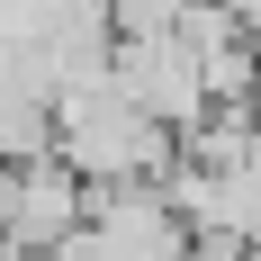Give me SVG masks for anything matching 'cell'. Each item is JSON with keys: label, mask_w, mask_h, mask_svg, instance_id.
I'll return each mask as SVG.
<instances>
[{"label": "cell", "mask_w": 261, "mask_h": 261, "mask_svg": "<svg viewBox=\"0 0 261 261\" xmlns=\"http://www.w3.org/2000/svg\"><path fill=\"white\" fill-rule=\"evenodd\" d=\"M108 9H117V36H126V27H180L189 0H108Z\"/></svg>", "instance_id": "obj_4"}, {"label": "cell", "mask_w": 261, "mask_h": 261, "mask_svg": "<svg viewBox=\"0 0 261 261\" xmlns=\"http://www.w3.org/2000/svg\"><path fill=\"white\" fill-rule=\"evenodd\" d=\"M90 198H99V180H81L63 153H36V162H18V207H9L0 261H36V252H54V243H63L81 216H90Z\"/></svg>", "instance_id": "obj_3"}, {"label": "cell", "mask_w": 261, "mask_h": 261, "mask_svg": "<svg viewBox=\"0 0 261 261\" xmlns=\"http://www.w3.org/2000/svg\"><path fill=\"white\" fill-rule=\"evenodd\" d=\"M54 153L72 162L81 180H99V189L108 180H171L180 135L117 81V63H81L54 90Z\"/></svg>", "instance_id": "obj_1"}, {"label": "cell", "mask_w": 261, "mask_h": 261, "mask_svg": "<svg viewBox=\"0 0 261 261\" xmlns=\"http://www.w3.org/2000/svg\"><path fill=\"white\" fill-rule=\"evenodd\" d=\"M108 63H117V81H126L171 135H189V126L216 108V99H207V72H198V45H189L180 27H126V36L108 45Z\"/></svg>", "instance_id": "obj_2"}]
</instances>
